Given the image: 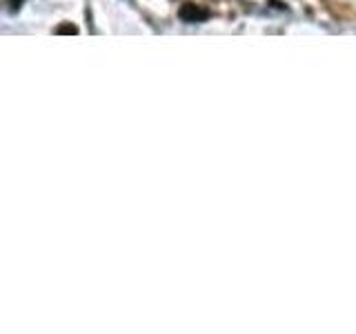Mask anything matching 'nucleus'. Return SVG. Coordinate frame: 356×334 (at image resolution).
<instances>
[{
  "mask_svg": "<svg viewBox=\"0 0 356 334\" xmlns=\"http://www.w3.org/2000/svg\"><path fill=\"white\" fill-rule=\"evenodd\" d=\"M178 18L183 23H203V20L209 18V9H205L201 5H194V2H185L178 9Z\"/></svg>",
  "mask_w": 356,
  "mask_h": 334,
  "instance_id": "f257e3e1",
  "label": "nucleus"
},
{
  "mask_svg": "<svg viewBox=\"0 0 356 334\" xmlns=\"http://www.w3.org/2000/svg\"><path fill=\"white\" fill-rule=\"evenodd\" d=\"M56 34H78V27L72 23H65V25H58L56 27Z\"/></svg>",
  "mask_w": 356,
  "mask_h": 334,
  "instance_id": "f03ea898",
  "label": "nucleus"
}]
</instances>
